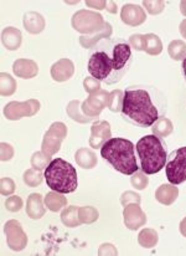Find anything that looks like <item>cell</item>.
<instances>
[{"label":"cell","instance_id":"1","mask_svg":"<svg viewBox=\"0 0 186 256\" xmlns=\"http://www.w3.org/2000/svg\"><path fill=\"white\" fill-rule=\"evenodd\" d=\"M132 48L121 38L103 39L91 48L87 70L106 85L119 82L132 65Z\"/></svg>","mask_w":186,"mask_h":256},{"label":"cell","instance_id":"2","mask_svg":"<svg viewBox=\"0 0 186 256\" xmlns=\"http://www.w3.org/2000/svg\"><path fill=\"white\" fill-rule=\"evenodd\" d=\"M168 111V101L159 88L150 85L129 86L124 91L122 118L142 128L152 127Z\"/></svg>","mask_w":186,"mask_h":256},{"label":"cell","instance_id":"3","mask_svg":"<svg viewBox=\"0 0 186 256\" xmlns=\"http://www.w3.org/2000/svg\"><path fill=\"white\" fill-rule=\"evenodd\" d=\"M102 158L107 160L119 173L132 176L140 168L137 162L136 147L127 138H111L101 148Z\"/></svg>","mask_w":186,"mask_h":256},{"label":"cell","instance_id":"4","mask_svg":"<svg viewBox=\"0 0 186 256\" xmlns=\"http://www.w3.org/2000/svg\"><path fill=\"white\" fill-rule=\"evenodd\" d=\"M137 153L140 160V170L148 176L159 173L168 162V152L163 138L148 134L137 143Z\"/></svg>","mask_w":186,"mask_h":256},{"label":"cell","instance_id":"5","mask_svg":"<svg viewBox=\"0 0 186 256\" xmlns=\"http://www.w3.org/2000/svg\"><path fill=\"white\" fill-rule=\"evenodd\" d=\"M47 186L53 192L62 194L72 193L78 186V176L73 166L62 158H55L45 170Z\"/></svg>","mask_w":186,"mask_h":256},{"label":"cell","instance_id":"6","mask_svg":"<svg viewBox=\"0 0 186 256\" xmlns=\"http://www.w3.org/2000/svg\"><path fill=\"white\" fill-rule=\"evenodd\" d=\"M72 28L83 35H92L103 29L104 20L99 12L92 10H78L71 20Z\"/></svg>","mask_w":186,"mask_h":256},{"label":"cell","instance_id":"7","mask_svg":"<svg viewBox=\"0 0 186 256\" xmlns=\"http://www.w3.org/2000/svg\"><path fill=\"white\" fill-rule=\"evenodd\" d=\"M165 174L168 180L174 186L184 183L186 180V147L178 148L168 157Z\"/></svg>","mask_w":186,"mask_h":256},{"label":"cell","instance_id":"8","mask_svg":"<svg viewBox=\"0 0 186 256\" xmlns=\"http://www.w3.org/2000/svg\"><path fill=\"white\" fill-rule=\"evenodd\" d=\"M67 137V127L62 122H55L45 133L41 150L48 157H52L60 150L62 140Z\"/></svg>","mask_w":186,"mask_h":256},{"label":"cell","instance_id":"9","mask_svg":"<svg viewBox=\"0 0 186 256\" xmlns=\"http://www.w3.org/2000/svg\"><path fill=\"white\" fill-rule=\"evenodd\" d=\"M40 102L37 100H27L25 102H9L4 107V116L9 121H17L24 117H32L40 111Z\"/></svg>","mask_w":186,"mask_h":256},{"label":"cell","instance_id":"10","mask_svg":"<svg viewBox=\"0 0 186 256\" xmlns=\"http://www.w3.org/2000/svg\"><path fill=\"white\" fill-rule=\"evenodd\" d=\"M4 232L6 235L7 246L12 252H21L27 245V235L25 234L21 224L17 220H9L4 225Z\"/></svg>","mask_w":186,"mask_h":256},{"label":"cell","instance_id":"11","mask_svg":"<svg viewBox=\"0 0 186 256\" xmlns=\"http://www.w3.org/2000/svg\"><path fill=\"white\" fill-rule=\"evenodd\" d=\"M108 92L101 88L99 91L91 94L90 97L85 102H82L81 110H82V112L86 116L98 121L99 114H101V112L103 111V108L107 107V104H108Z\"/></svg>","mask_w":186,"mask_h":256},{"label":"cell","instance_id":"12","mask_svg":"<svg viewBox=\"0 0 186 256\" xmlns=\"http://www.w3.org/2000/svg\"><path fill=\"white\" fill-rule=\"evenodd\" d=\"M124 225L129 230H138L147 224V214L140 208V204L131 203L124 206L123 210Z\"/></svg>","mask_w":186,"mask_h":256},{"label":"cell","instance_id":"13","mask_svg":"<svg viewBox=\"0 0 186 256\" xmlns=\"http://www.w3.org/2000/svg\"><path fill=\"white\" fill-rule=\"evenodd\" d=\"M112 138L111 124L107 121H96L91 127V148H102V146Z\"/></svg>","mask_w":186,"mask_h":256},{"label":"cell","instance_id":"14","mask_svg":"<svg viewBox=\"0 0 186 256\" xmlns=\"http://www.w3.org/2000/svg\"><path fill=\"white\" fill-rule=\"evenodd\" d=\"M121 19L129 26H139L147 20V14L139 5L126 4L121 10Z\"/></svg>","mask_w":186,"mask_h":256},{"label":"cell","instance_id":"15","mask_svg":"<svg viewBox=\"0 0 186 256\" xmlns=\"http://www.w3.org/2000/svg\"><path fill=\"white\" fill-rule=\"evenodd\" d=\"M75 74V65L70 58H61L51 68V78L56 82H65Z\"/></svg>","mask_w":186,"mask_h":256},{"label":"cell","instance_id":"16","mask_svg":"<svg viewBox=\"0 0 186 256\" xmlns=\"http://www.w3.org/2000/svg\"><path fill=\"white\" fill-rule=\"evenodd\" d=\"M12 71L20 78H34L39 74V66L30 58H19L12 65Z\"/></svg>","mask_w":186,"mask_h":256},{"label":"cell","instance_id":"17","mask_svg":"<svg viewBox=\"0 0 186 256\" xmlns=\"http://www.w3.org/2000/svg\"><path fill=\"white\" fill-rule=\"evenodd\" d=\"M22 24H24L25 30L32 35L40 34L44 32L45 22L44 16L36 12H29L24 14V19H22Z\"/></svg>","mask_w":186,"mask_h":256},{"label":"cell","instance_id":"18","mask_svg":"<svg viewBox=\"0 0 186 256\" xmlns=\"http://www.w3.org/2000/svg\"><path fill=\"white\" fill-rule=\"evenodd\" d=\"M22 35L19 29L14 26L5 28L1 32V42L4 48L9 51H15L21 46Z\"/></svg>","mask_w":186,"mask_h":256},{"label":"cell","instance_id":"19","mask_svg":"<svg viewBox=\"0 0 186 256\" xmlns=\"http://www.w3.org/2000/svg\"><path fill=\"white\" fill-rule=\"evenodd\" d=\"M113 32L112 30V25L109 22H106L103 26V29L99 30V32H94L92 35H82L80 38V44L82 48H92L93 46H96L101 40L103 39H109Z\"/></svg>","mask_w":186,"mask_h":256},{"label":"cell","instance_id":"20","mask_svg":"<svg viewBox=\"0 0 186 256\" xmlns=\"http://www.w3.org/2000/svg\"><path fill=\"white\" fill-rule=\"evenodd\" d=\"M46 213V209L44 208L42 203V196L37 193L30 194L26 203V214L32 220H39Z\"/></svg>","mask_w":186,"mask_h":256},{"label":"cell","instance_id":"21","mask_svg":"<svg viewBox=\"0 0 186 256\" xmlns=\"http://www.w3.org/2000/svg\"><path fill=\"white\" fill-rule=\"evenodd\" d=\"M179 196V189L174 184H162L155 192V198L164 206H172Z\"/></svg>","mask_w":186,"mask_h":256},{"label":"cell","instance_id":"22","mask_svg":"<svg viewBox=\"0 0 186 256\" xmlns=\"http://www.w3.org/2000/svg\"><path fill=\"white\" fill-rule=\"evenodd\" d=\"M75 160L83 170H92L97 166V156L90 148H80L75 153Z\"/></svg>","mask_w":186,"mask_h":256},{"label":"cell","instance_id":"23","mask_svg":"<svg viewBox=\"0 0 186 256\" xmlns=\"http://www.w3.org/2000/svg\"><path fill=\"white\" fill-rule=\"evenodd\" d=\"M81 104H82V102L78 101V100H73V101H71L70 104H67V108H66L68 117L72 118L73 121L78 122V124H90V122H96V120L91 118V117L86 116V114H83L82 110H81Z\"/></svg>","mask_w":186,"mask_h":256},{"label":"cell","instance_id":"24","mask_svg":"<svg viewBox=\"0 0 186 256\" xmlns=\"http://www.w3.org/2000/svg\"><path fill=\"white\" fill-rule=\"evenodd\" d=\"M44 202L48 210L53 212V213H57V212H60L61 209L67 206V198L62 193H57V192L53 190L46 194Z\"/></svg>","mask_w":186,"mask_h":256},{"label":"cell","instance_id":"25","mask_svg":"<svg viewBox=\"0 0 186 256\" xmlns=\"http://www.w3.org/2000/svg\"><path fill=\"white\" fill-rule=\"evenodd\" d=\"M158 242H159V236H158L157 230L150 229V228H145L138 235V242L142 248L145 249H152V248L157 246Z\"/></svg>","mask_w":186,"mask_h":256},{"label":"cell","instance_id":"26","mask_svg":"<svg viewBox=\"0 0 186 256\" xmlns=\"http://www.w3.org/2000/svg\"><path fill=\"white\" fill-rule=\"evenodd\" d=\"M78 206H71L66 208L65 210L61 213V220H62L63 225L67 228H77L82 224L80 220V215H78Z\"/></svg>","mask_w":186,"mask_h":256},{"label":"cell","instance_id":"27","mask_svg":"<svg viewBox=\"0 0 186 256\" xmlns=\"http://www.w3.org/2000/svg\"><path fill=\"white\" fill-rule=\"evenodd\" d=\"M173 130H174L173 122L169 118H167V117H162L152 126L153 134L160 138H165L172 134Z\"/></svg>","mask_w":186,"mask_h":256},{"label":"cell","instance_id":"28","mask_svg":"<svg viewBox=\"0 0 186 256\" xmlns=\"http://www.w3.org/2000/svg\"><path fill=\"white\" fill-rule=\"evenodd\" d=\"M145 36L144 51L150 56L160 55L163 51V42L160 38L155 34H147Z\"/></svg>","mask_w":186,"mask_h":256},{"label":"cell","instance_id":"29","mask_svg":"<svg viewBox=\"0 0 186 256\" xmlns=\"http://www.w3.org/2000/svg\"><path fill=\"white\" fill-rule=\"evenodd\" d=\"M168 52L173 60H184L186 56V42L183 40H173L168 46Z\"/></svg>","mask_w":186,"mask_h":256},{"label":"cell","instance_id":"30","mask_svg":"<svg viewBox=\"0 0 186 256\" xmlns=\"http://www.w3.org/2000/svg\"><path fill=\"white\" fill-rule=\"evenodd\" d=\"M16 81L9 74H0V92L1 96H11L16 91Z\"/></svg>","mask_w":186,"mask_h":256},{"label":"cell","instance_id":"31","mask_svg":"<svg viewBox=\"0 0 186 256\" xmlns=\"http://www.w3.org/2000/svg\"><path fill=\"white\" fill-rule=\"evenodd\" d=\"M123 100H124V92L122 91V90H114V91H112L111 94H109L107 107H108L112 112H122Z\"/></svg>","mask_w":186,"mask_h":256},{"label":"cell","instance_id":"32","mask_svg":"<svg viewBox=\"0 0 186 256\" xmlns=\"http://www.w3.org/2000/svg\"><path fill=\"white\" fill-rule=\"evenodd\" d=\"M78 215H80V220L82 222V224H92L99 218L98 210L93 206H81L78 209Z\"/></svg>","mask_w":186,"mask_h":256},{"label":"cell","instance_id":"33","mask_svg":"<svg viewBox=\"0 0 186 256\" xmlns=\"http://www.w3.org/2000/svg\"><path fill=\"white\" fill-rule=\"evenodd\" d=\"M44 176L45 174H42L41 170H34V168H31V170H27L25 172L22 179H24V183L26 184V186H32V188H34V186H40V184L42 183Z\"/></svg>","mask_w":186,"mask_h":256},{"label":"cell","instance_id":"34","mask_svg":"<svg viewBox=\"0 0 186 256\" xmlns=\"http://www.w3.org/2000/svg\"><path fill=\"white\" fill-rule=\"evenodd\" d=\"M51 163V157L45 154L44 152H35L31 157V167L37 170H45Z\"/></svg>","mask_w":186,"mask_h":256},{"label":"cell","instance_id":"35","mask_svg":"<svg viewBox=\"0 0 186 256\" xmlns=\"http://www.w3.org/2000/svg\"><path fill=\"white\" fill-rule=\"evenodd\" d=\"M131 183L133 188H136L137 190H143L148 186L149 184V178H148V174L144 173L142 170L136 172V173L132 174Z\"/></svg>","mask_w":186,"mask_h":256},{"label":"cell","instance_id":"36","mask_svg":"<svg viewBox=\"0 0 186 256\" xmlns=\"http://www.w3.org/2000/svg\"><path fill=\"white\" fill-rule=\"evenodd\" d=\"M143 6L147 9V12L152 15H159L165 9V2L162 0H144Z\"/></svg>","mask_w":186,"mask_h":256},{"label":"cell","instance_id":"37","mask_svg":"<svg viewBox=\"0 0 186 256\" xmlns=\"http://www.w3.org/2000/svg\"><path fill=\"white\" fill-rule=\"evenodd\" d=\"M15 188H16V186H15L14 180L11 178H7V176L1 178V180H0V192H1L2 196H11L15 192Z\"/></svg>","mask_w":186,"mask_h":256},{"label":"cell","instance_id":"38","mask_svg":"<svg viewBox=\"0 0 186 256\" xmlns=\"http://www.w3.org/2000/svg\"><path fill=\"white\" fill-rule=\"evenodd\" d=\"M5 208L9 212H12V213L20 212L22 208V199L17 196H10L5 200Z\"/></svg>","mask_w":186,"mask_h":256},{"label":"cell","instance_id":"39","mask_svg":"<svg viewBox=\"0 0 186 256\" xmlns=\"http://www.w3.org/2000/svg\"><path fill=\"white\" fill-rule=\"evenodd\" d=\"M140 202H142V196H140L138 193H136V192H124L121 196V203L123 206H127L131 203L140 204Z\"/></svg>","mask_w":186,"mask_h":256},{"label":"cell","instance_id":"40","mask_svg":"<svg viewBox=\"0 0 186 256\" xmlns=\"http://www.w3.org/2000/svg\"><path fill=\"white\" fill-rule=\"evenodd\" d=\"M83 88H85V91L88 92L90 94H93V92L99 91V90H101V81L92 78V76H88V78H86L85 81H83Z\"/></svg>","mask_w":186,"mask_h":256},{"label":"cell","instance_id":"41","mask_svg":"<svg viewBox=\"0 0 186 256\" xmlns=\"http://www.w3.org/2000/svg\"><path fill=\"white\" fill-rule=\"evenodd\" d=\"M129 46L134 48L136 51H144L145 45V36L142 34H134L129 38Z\"/></svg>","mask_w":186,"mask_h":256},{"label":"cell","instance_id":"42","mask_svg":"<svg viewBox=\"0 0 186 256\" xmlns=\"http://www.w3.org/2000/svg\"><path fill=\"white\" fill-rule=\"evenodd\" d=\"M0 147H1V160L2 162L11 160L12 156H14V150H12L11 146L7 144V143L2 142L1 144H0Z\"/></svg>","mask_w":186,"mask_h":256},{"label":"cell","instance_id":"43","mask_svg":"<svg viewBox=\"0 0 186 256\" xmlns=\"http://www.w3.org/2000/svg\"><path fill=\"white\" fill-rule=\"evenodd\" d=\"M98 255H118V252L112 244H103L99 248Z\"/></svg>","mask_w":186,"mask_h":256},{"label":"cell","instance_id":"44","mask_svg":"<svg viewBox=\"0 0 186 256\" xmlns=\"http://www.w3.org/2000/svg\"><path fill=\"white\" fill-rule=\"evenodd\" d=\"M86 5H87V6H90L91 9L103 10V9H106L107 2L106 0H98V2H86Z\"/></svg>","mask_w":186,"mask_h":256},{"label":"cell","instance_id":"45","mask_svg":"<svg viewBox=\"0 0 186 256\" xmlns=\"http://www.w3.org/2000/svg\"><path fill=\"white\" fill-rule=\"evenodd\" d=\"M107 12H112V14H116L117 12V5L114 2H107V6H106Z\"/></svg>","mask_w":186,"mask_h":256},{"label":"cell","instance_id":"46","mask_svg":"<svg viewBox=\"0 0 186 256\" xmlns=\"http://www.w3.org/2000/svg\"><path fill=\"white\" fill-rule=\"evenodd\" d=\"M180 29V34H182V36L184 38V39H186V19L183 20L182 24H180L179 26Z\"/></svg>","mask_w":186,"mask_h":256},{"label":"cell","instance_id":"47","mask_svg":"<svg viewBox=\"0 0 186 256\" xmlns=\"http://www.w3.org/2000/svg\"><path fill=\"white\" fill-rule=\"evenodd\" d=\"M179 228H180V232H182L183 236L186 238V216L182 220V222H180V226Z\"/></svg>","mask_w":186,"mask_h":256},{"label":"cell","instance_id":"48","mask_svg":"<svg viewBox=\"0 0 186 256\" xmlns=\"http://www.w3.org/2000/svg\"><path fill=\"white\" fill-rule=\"evenodd\" d=\"M180 12H182V14L186 16V0H183L182 2H180Z\"/></svg>","mask_w":186,"mask_h":256},{"label":"cell","instance_id":"49","mask_svg":"<svg viewBox=\"0 0 186 256\" xmlns=\"http://www.w3.org/2000/svg\"><path fill=\"white\" fill-rule=\"evenodd\" d=\"M182 68H183V74H184V78H185V81H186V56H185L184 60H183Z\"/></svg>","mask_w":186,"mask_h":256}]
</instances>
